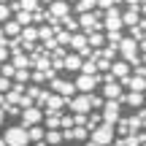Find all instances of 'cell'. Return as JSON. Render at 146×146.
Masks as SVG:
<instances>
[{
	"label": "cell",
	"mask_w": 146,
	"mask_h": 146,
	"mask_svg": "<svg viewBox=\"0 0 146 146\" xmlns=\"http://www.w3.org/2000/svg\"><path fill=\"white\" fill-rule=\"evenodd\" d=\"M114 135H116V130H114V125H98L92 133H89V141H92L95 146H111L114 143Z\"/></svg>",
	"instance_id": "6da1fadb"
},
{
	"label": "cell",
	"mask_w": 146,
	"mask_h": 146,
	"mask_svg": "<svg viewBox=\"0 0 146 146\" xmlns=\"http://www.w3.org/2000/svg\"><path fill=\"white\" fill-rule=\"evenodd\" d=\"M0 138H3L5 146H27V143H30L27 130H25V127H19V125H16V127H8V130H5Z\"/></svg>",
	"instance_id": "7a4b0ae2"
},
{
	"label": "cell",
	"mask_w": 146,
	"mask_h": 146,
	"mask_svg": "<svg viewBox=\"0 0 146 146\" xmlns=\"http://www.w3.org/2000/svg\"><path fill=\"white\" fill-rule=\"evenodd\" d=\"M119 46H122V54H125V62L127 65H141V60H138V43L133 41V38H122L119 41Z\"/></svg>",
	"instance_id": "3957f363"
},
{
	"label": "cell",
	"mask_w": 146,
	"mask_h": 146,
	"mask_svg": "<svg viewBox=\"0 0 146 146\" xmlns=\"http://www.w3.org/2000/svg\"><path fill=\"white\" fill-rule=\"evenodd\" d=\"M41 119H43V111L38 108V106H30V108H25L22 111V125L19 127H35V125H41Z\"/></svg>",
	"instance_id": "277c9868"
},
{
	"label": "cell",
	"mask_w": 146,
	"mask_h": 146,
	"mask_svg": "<svg viewBox=\"0 0 146 146\" xmlns=\"http://www.w3.org/2000/svg\"><path fill=\"white\" fill-rule=\"evenodd\" d=\"M100 119H103L106 125H116V122H119V100H106Z\"/></svg>",
	"instance_id": "5b68a950"
},
{
	"label": "cell",
	"mask_w": 146,
	"mask_h": 146,
	"mask_svg": "<svg viewBox=\"0 0 146 146\" xmlns=\"http://www.w3.org/2000/svg\"><path fill=\"white\" fill-rule=\"evenodd\" d=\"M98 84H103V81H100L98 76H78V78H76V84H73V87H76V89H81L84 95H92V92H95V87H98Z\"/></svg>",
	"instance_id": "8992f818"
},
{
	"label": "cell",
	"mask_w": 146,
	"mask_h": 146,
	"mask_svg": "<svg viewBox=\"0 0 146 146\" xmlns=\"http://www.w3.org/2000/svg\"><path fill=\"white\" fill-rule=\"evenodd\" d=\"M78 25L84 27V33H87V35H92V33H98L100 27V19H98V14H81V19H78Z\"/></svg>",
	"instance_id": "52a82bcc"
},
{
	"label": "cell",
	"mask_w": 146,
	"mask_h": 146,
	"mask_svg": "<svg viewBox=\"0 0 146 146\" xmlns=\"http://www.w3.org/2000/svg\"><path fill=\"white\" fill-rule=\"evenodd\" d=\"M103 98L106 100H122V84H116L114 78L103 81Z\"/></svg>",
	"instance_id": "ba28073f"
},
{
	"label": "cell",
	"mask_w": 146,
	"mask_h": 146,
	"mask_svg": "<svg viewBox=\"0 0 146 146\" xmlns=\"http://www.w3.org/2000/svg\"><path fill=\"white\" fill-rule=\"evenodd\" d=\"M70 108L76 111L78 116H84L89 108H92V95H81V98H76V100H70Z\"/></svg>",
	"instance_id": "9c48e42d"
},
{
	"label": "cell",
	"mask_w": 146,
	"mask_h": 146,
	"mask_svg": "<svg viewBox=\"0 0 146 146\" xmlns=\"http://www.w3.org/2000/svg\"><path fill=\"white\" fill-rule=\"evenodd\" d=\"M103 27H106V30H122V16H119V11H116V8H108V11H106V22H103Z\"/></svg>",
	"instance_id": "30bf717a"
},
{
	"label": "cell",
	"mask_w": 146,
	"mask_h": 146,
	"mask_svg": "<svg viewBox=\"0 0 146 146\" xmlns=\"http://www.w3.org/2000/svg\"><path fill=\"white\" fill-rule=\"evenodd\" d=\"M122 87H130V92H138V95H143V92H146V78L127 76V78H122Z\"/></svg>",
	"instance_id": "8fae6325"
},
{
	"label": "cell",
	"mask_w": 146,
	"mask_h": 146,
	"mask_svg": "<svg viewBox=\"0 0 146 146\" xmlns=\"http://www.w3.org/2000/svg\"><path fill=\"white\" fill-rule=\"evenodd\" d=\"M49 14L54 16V22H57V19H65V16L70 14V5H68V3H62V0H54V3L49 5Z\"/></svg>",
	"instance_id": "7c38bea8"
},
{
	"label": "cell",
	"mask_w": 146,
	"mask_h": 146,
	"mask_svg": "<svg viewBox=\"0 0 146 146\" xmlns=\"http://www.w3.org/2000/svg\"><path fill=\"white\" fill-rule=\"evenodd\" d=\"M52 87L57 89V95H60V98H62V100H70V95L76 92V87H73L70 81H62V78H57V81H54Z\"/></svg>",
	"instance_id": "4fadbf2b"
},
{
	"label": "cell",
	"mask_w": 146,
	"mask_h": 146,
	"mask_svg": "<svg viewBox=\"0 0 146 146\" xmlns=\"http://www.w3.org/2000/svg\"><path fill=\"white\" fill-rule=\"evenodd\" d=\"M70 43H73V49L78 52V57H84V54L92 52V49L87 46V35H70Z\"/></svg>",
	"instance_id": "5bb4252c"
},
{
	"label": "cell",
	"mask_w": 146,
	"mask_h": 146,
	"mask_svg": "<svg viewBox=\"0 0 146 146\" xmlns=\"http://www.w3.org/2000/svg\"><path fill=\"white\" fill-rule=\"evenodd\" d=\"M127 73H130V65L122 60V62H114V65H111V73H108V76L111 78H127Z\"/></svg>",
	"instance_id": "9a60e30c"
},
{
	"label": "cell",
	"mask_w": 146,
	"mask_h": 146,
	"mask_svg": "<svg viewBox=\"0 0 146 146\" xmlns=\"http://www.w3.org/2000/svg\"><path fill=\"white\" fill-rule=\"evenodd\" d=\"M68 103V100H62L60 95H49V100H46V106H49V111L46 114H60V108Z\"/></svg>",
	"instance_id": "2e32d148"
},
{
	"label": "cell",
	"mask_w": 146,
	"mask_h": 146,
	"mask_svg": "<svg viewBox=\"0 0 146 146\" xmlns=\"http://www.w3.org/2000/svg\"><path fill=\"white\" fill-rule=\"evenodd\" d=\"M62 68H68V70H81V57H78V54H68V57L62 60Z\"/></svg>",
	"instance_id": "e0dca14e"
},
{
	"label": "cell",
	"mask_w": 146,
	"mask_h": 146,
	"mask_svg": "<svg viewBox=\"0 0 146 146\" xmlns=\"http://www.w3.org/2000/svg\"><path fill=\"white\" fill-rule=\"evenodd\" d=\"M43 135H46V130H43V127H27V138H30V141H38V143H43Z\"/></svg>",
	"instance_id": "ac0fdd59"
},
{
	"label": "cell",
	"mask_w": 146,
	"mask_h": 146,
	"mask_svg": "<svg viewBox=\"0 0 146 146\" xmlns=\"http://www.w3.org/2000/svg\"><path fill=\"white\" fill-rule=\"evenodd\" d=\"M0 27H3V38H5V35H19V33H22V27L16 25L14 19H8L5 25H0Z\"/></svg>",
	"instance_id": "d6986e66"
},
{
	"label": "cell",
	"mask_w": 146,
	"mask_h": 146,
	"mask_svg": "<svg viewBox=\"0 0 146 146\" xmlns=\"http://www.w3.org/2000/svg\"><path fill=\"white\" fill-rule=\"evenodd\" d=\"M11 65H14L16 70H27V68H30V60H27L22 52H16V54H14V62H11Z\"/></svg>",
	"instance_id": "ffe728a7"
},
{
	"label": "cell",
	"mask_w": 146,
	"mask_h": 146,
	"mask_svg": "<svg viewBox=\"0 0 146 146\" xmlns=\"http://www.w3.org/2000/svg\"><path fill=\"white\" fill-rule=\"evenodd\" d=\"M43 138H46V146H60V143H62V133H60V130H49Z\"/></svg>",
	"instance_id": "44dd1931"
},
{
	"label": "cell",
	"mask_w": 146,
	"mask_h": 146,
	"mask_svg": "<svg viewBox=\"0 0 146 146\" xmlns=\"http://www.w3.org/2000/svg\"><path fill=\"white\" fill-rule=\"evenodd\" d=\"M122 25H130V27H135L138 25V8H130L125 16H122Z\"/></svg>",
	"instance_id": "7402d4cb"
},
{
	"label": "cell",
	"mask_w": 146,
	"mask_h": 146,
	"mask_svg": "<svg viewBox=\"0 0 146 146\" xmlns=\"http://www.w3.org/2000/svg\"><path fill=\"white\" fill-rule=\"evenodd\" d=\"M125 100L133 106V108H141V106H143V95H138V92H127Z\"/></svg>",
	"instance_id": "603a6c76"
},
{
	"label": "cell",
	"mask_w": 146,
	"mask_h": 146,
	"mask_svg": "<svg viewBox=\"0 0 146 146\" xmlns=\"http://www.w3.org/2000/svg\"><path fill=\"white\" fill-rule=\"evenodd\" d=\"M35 38H38V30H35V27H22L19 41H35Z\"/></svg>",
	"instance_id": "cb8c5ba5"
},
{
	"label": "cell",
	"mask_w": 146,
	"mask_h": 146,
	"mask_svg": "<svg viewBox=\"0 0 146 146\" xmlns=\"http://www.w3.org/2000/svg\"><path fill=\"white\" fill-rule=\"evenodd\" d=\"M95 0H78L76 3V11H81V14H92V8H95Z\"/></svg>",
	"instance_id": "d4e9b609"
},
{
	"label": "cell",
	"mask_w": 146,
	"mask_h": 146,
	"mask_svg": "<svg viewBox=\"0 0 146 146\" xmlns=\"http://www.w3.org/2000/svg\"><path fill=\"white\" fill-rule=\"evenodd\" d=\"M19 11H38V0H19Z\"/></svg>",
	"instance_id": "484cf974"
},
{
	"label": "cell",
	"mask_w": 146,
	"mask_h": 146,
	"mask_svg": "<svg viewBox=\"0 0 146 146\" xmlns=\"http://www.w3.org/2000/svg\"><path fill=\"white\" fill-rule=\"evenodd\" d=\"M60 25H62L65 30H68V35H70V33L78 27V22H76V19H70V16H65V19H60Z\"/></svg>",
	"instance_id": "4316f807"
},
{
	"label": "cell",
	"mask_w": 146,
	"mask_h": 146,
	"mask_svg": "<svg viewBox=\"0 0 146 146\" xmlns=\"http://www.w3.org/2000/svg\"><path fill=\"white\" fill-rule=\"evenodd\" d=\"M14 73H16V68L11 62H3V65H0V76H3V78H11Z\"/></svg>",
	"instance_id": "83f0119b"
},
{
	"label": "cell",
	"mask_w": 146,
	"mask_h": 146,
	"mask_svg": "<svg viewBox=\"0 0 146 146\" xmlns=\"http://www.w3.org/2000/svg\"><path fill=\"white\" fill-rule=\"evenodd\" d=\"M87 46H103V35H100V33H92V35L87 38Z\"/></svg>",
	"instance_id": "f1b7e54d"
},
{
	"label": "cell",
	"mask_w": 146,
	"mask_h": 146,
	"mask_svg": "<svg viewBox=\"0 0 146 146\" xmlns=\"http://www.w3.org/2000/svg\"><path fill=\"white\" fill-rule=\"evenodd\" d=\"M8 19H11V8L5 3H0V25H5Z\"/></svg>",
	"instance_id": "f546056e"
},
{
	"label": "cell",
	"mask_w": 146,
	"mask_h": 146,
	"mask_svg": "<svg viewBox=\"0 0 146 146\" xmlns=\"http://www.w3.org/2000/svg\"><path fill=\"white\" fill-rule=\"evenodd\" d=\"M106 38H108V43H111V46H116V43L122 41V33H119V30H111V33H108Z\"/></svg>",
	"instance_id": "4dcf8cb0"
},
{
	"label": "cell",
	"mask_w": 146,
	"mask_h": 146,
	"mask_svg": "<svg viewBox=\"0 0 146 146\" xmlns=\"http://www.w3.org/2000/svg\"><path fill=\"white\" fill-rule=\"evenodd\" d=\"M81 70H84V76H95V70H98V68H95V62L89 60V62H81Z\"/></svg>",
	"instance_id": "1f68e13d"
},
{
	"label": "cell",
	"mask_w": 146,
	"mask_h": 146,
	"mask_svg": "<svg viewBox=\"0 0 146 146\" xmlns=\"http://www.w3.org/2000/svg\"><path fill=\"white\" fill-rule=\"evenodd\" d=\"M5 60H8V43H5V38H3V41H0V65H3Z\"/></svg>",
	"instance_id": "d6a6232c"
},
{
	"label": "cell",
	"mask_w": 146,
	"mask_h": 146,
	"mask_svg": "<svg viewBox=\"0 0 146 146\" xmlns=\"http://www.w3.org/2000/svg\"><path fill=\"white\" fill-rule=\"evenodd\" d=\"M46 116H49V119H46V125L52 127V130H57V127H60V116H57V114H46Z\"/></svg>",
	"instance_id": "836d02e7"
},
{
	"label": "cell",
	"mask_w": 146,
	"mask_h": 146,
	"mask_svg": "<svg viewBox=\"0 0 146 146\" xmlns=\"http://www.w3.org/2000/svg\"><path fill=\"white\" fill-rule=\"evenodd\" d=\"M52 30H54V27H41V30H38V35H41L43 41H52Z\"/></svg>",
	"instance_id": "e575fe53"
},
{
	"label": "cell",
	"mask_w": 146,
	"mask_h": 146,
	"mask_svg": "<svg viewBox=\"0 0 146 146\" xmlns=\"http://www.w3.org/2000/svg\"><path fill=\"white\" fill-rule=\"evenodd\" d=\"M54 43H57V46H65V43H70V35H68V33H60Z\"/></svg>",
	"instance_id": "d590c367"
},
{
	"label": "cell",
	"mask_w": 146,
	"mask_h": 146,
	"mask_svg": "<svg viewBox=\"0 0 146 146\" xmlns=\"http://www.w3.org/2000/svg\"><path fill=\"white\" fill-rule=\"evenodd\" d=\"M8 89H11V81H8V78H3V76H0V95H5Z\"/></svg>",
	"instance_id": "8d00e7d4"
},
{
	"label": "cell",
	"mask_w": 146,
	"mask_h": 146,
	"mask_svg": "<svg viewBox=\"0 0 146 146\" xmlns=\"http://www.w3.org/2000/svg\"><path fill=\"white\" fill-rule=\"evenodd\" d=\"M14 78H16V81H27V78H30V70H16Z\"/></svg>",
	"instance_id": "74e56055"
},
{
	"label": "cell",
	"mask_w": 146,
	"mask_h": 146,
	"mask_svg": "<svg viewBox=\"0 0 146 146\" xmlns=\"http://www.w3.org/2000/svg\"><path fill=\"white\" fill-rule=\"evenodd\" d=\"M95 3H98L100 8H106V11H108V8H114V0H95Z\"/></svg>",
	"instance_id": "f35d334b"
},
{
	"label": "cell",
	"mask_w": 146,
	"mask_h": 146,
	"mask_svg": "<svg viewBox=\"0 0 146 146\" xmlns=\"http://www.w3.org/2000/svg\"><path fill=\"white\" fill-rule=\"evenodd\" d=\"M125 3H127V5H130V8H138V5H141V3H143V0H125Z\"/></svg>",
	"instance_id": "ab89813d"
},
{
	"label": "cell",
	"mask_w": 146,
	"mask_h": 146,
	"mask_svg": "<svg viewBox=\"0 0 146 146\" xmlns=\"http://www.w3.org/2000/svg\"><path fill=\"white\" fill-rule=\"evenodd\" d=\"M135 76L138 78H146V68H143V65H138V73H135Z\"/></svg>",
	"instance_id": "60d3db41"
},
{
	"label": "cell",
	"mask_w": 146,
	"mask_h": 146,
	"mask_svg": "<svg viewBox=\"0 0 146 146\" xmlns=\"http://www.w3.org/2000/svg\"><path fill=\"white\" fill-rule=\"evenodd\" d=\"M3 119H5V108H0V125H3Z\"/></svg>",
	"instance_id": "b9f144b4"
},
{
	"label": "cell",
	"mask_w": 146,
	"mask_h": 146,
	"mask_svg": "<svg viewBox=\"0 0 146 146\" xmlns=\"http://www.w3.org/2000/svg\"><path fill=\"white\" fill-rule=\"evenodd\" d=\"M141 119H143V122H146V108H143V111H141Z\"/></svg>",
	"instance_id": "7bdbcfd3"
},
{
	"label": "cell",
	"mask_w": 146,
	"mask_h": 146,
	"mask_svg": "<svg viewBox=\"0 0 146 146\" xmlns=\"http://www.w3.org/2000/svg\"><path fill=\"white\" fill-rule=\"evenodd\" d=\"M141 65H143V68H146V54H143V60H141Z\"/></svg>",
	"instance_id": "ee69618b"
},
{
	"label": "cell",
	"mask_w": 146,
	"mask_h": 146,
	"mask_svg": "<svg viewBox=\"0 0 146 146\" xmlns=\"http://www.w3.org/2000/svg\"><path fill=\"white\" fill-rule=\"evenodd\" d=\"M141 8H143V14H146V0H143V3H141Z\"/></svg>",
	"instance_id": "f6af8a7d"
},
{
	"label": "cell",
	"mask_w": 146,
	"mask_h": 146,
	"mask_svg": "<svg viewBox=\"0 0 146 146\" xmlns=\"http://www.w3.org/2000/svg\"><path fill=\"white\" fill-rule=\"evenodd\" d=\"M0 41H3V27H0Z\"/></svg>",
	"instance_id": "bcb514c9"
},
{
	"label": "cell",
	"mask_w": 146,
	"mask_h": 146,
	"mask_svg": "<svg viewBox=\"0 0 146 146\" xmlns=\"http://www.w3.org/2000/svg\"><path fill=\"white\" fill-rule=\"evenodd\" d=\"M87 146H95V143H92V141H87Z\"/></svg>",
	"instance_id": "7dc6e473"
},
{
	"label": "cell",
	"mask_w": 146,
	"mask_h": 146,
	"mask_svg": "<svg viewBox=\"0 0 146 146\" xmlns=\"http://www.w3.org/2000/svg\"><path fill=\"white\" fill-rule=\"evenodd\" d=\"M0 146H5V143H3V138H0Z\"/></svg>",
	"instance_id": "c3c4849f"
},
{
	"label": "cell",
	"mask_w": 146,
	"mask_h": 146,
	"mask_svg": "<svg viewBox=\"0 0 146 146\" xmlns=\"http://www.w3.org/2000/svg\"><path fill=\"white\" fill-rule=\"evenodd\" d=\"M0 3H5V0H0Z\"/></svg>",
	"instance_id": "681fc988"
},
{
	"label": "cell",
	"mask_w": 146,
	"mask_h": 146,
	"mask_svg": "<svg viewBox=\"0 0 146 146\" xmlns=\"http://www.w3.org/2000/svg\"><path fill=\"white\" fill-rule=\"evenodd\" d=\"M52 3H54V0H52ZM62 3H65V0H62Z\"/></svg>",
	"instance_id": "f907efd6"
}]
</instances>
